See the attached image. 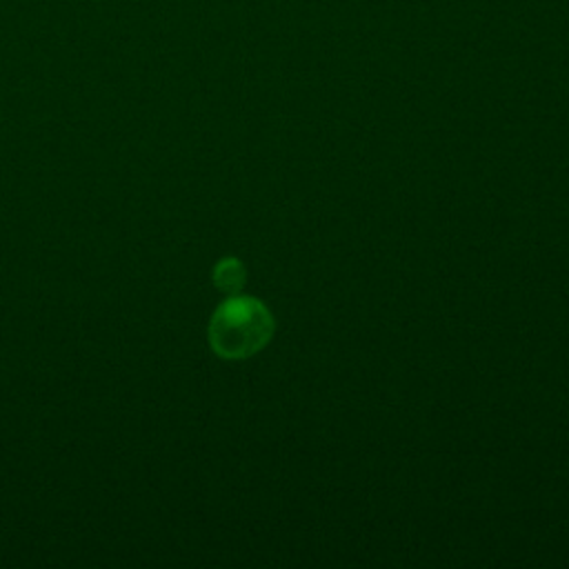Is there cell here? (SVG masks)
I'll return each instance as SVG.
<instances>
[{
	"instance_id": "cell-2",
	"label": "cell",
	"mask_w": 569,
	"mask_h": 569,
	"mask_svg": "<svg viewBox=\"0 0 569 569\" xmlns=\"http://www.w3.org/2000/svg\"><path fill=\"white\" fill-rule=\"evenodd\" d=\"M211 278H213V284L218 291H222L227 296H236L242 291V287L247 282V271H244L242 260H238L236 256H227L216 262Z\"/></svg>"
},
{
	"instance_id": "cell-1",
	"label": "cell",
	"mask_w": 569,
	"mask_h": 569,
	"mask_svg": "<svg viewBox=\"0 0 569 569\" xmlns=\"http://www.w3.org/2000/svg\"><path fill=\"white\" fill-rule=\"evenodd\" d=\"M276 331V318L269 307L253 296H229L209 320V345L224 360H244L262 351Z\"/></svg>"
}]
</instances>
